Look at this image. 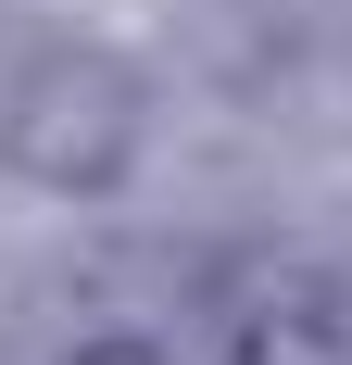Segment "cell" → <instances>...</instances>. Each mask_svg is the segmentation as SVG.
Returning a JSON list of instances; mask_svg holds the SVG:
<instances>
[{"mask_svg":"<svg viewBox=\"0 0 352 365\" xmlns=\"http://www.w3.org/2000/svg\"><path fill=\"white\" fill-rule=\"evenodd\" d=\"M151 151V76L126 51H38L13 88H0V164L51 202H113Z\"/></svg>","mask_w":352,"mask_h":365,"instance_id":"1","label":"cell"},{"mask_svg":"<svg viewBox=\"0 0 352 365\" xmlns=\"http://www.w3.org/2000/svg\"><path fill=\"white\" fill-rule=\"evenodd\" d=\"M63 365H176V353H164V340H126V328H101V340H76Z\"/></svg>","mask_w":352,"mask_h":365,"instance_id":"3","label":"cell"},{"mask_svg":"<svg viewBox=\"0 0 352 365\" xmlns=\"http://www.w3.org/2000/svg\"><path fill=\"white\" fill-rule=\"evenodd\" d=\"M227 365H352V315L315 290V277H239L227 302Z\"/></svg>","mask_w":352,"mask_h":365,"instance_id":"2","label":"cell"}]
</instances>
